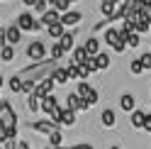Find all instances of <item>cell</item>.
<instances>
[{
  "mask_svg": "<svg viewBox=\"0 0 151 149\" xmlns=\"http://www.w3.org/2000/svg\"><path fill=\"white\" fill-rule=\"evenodd\" d=\"M124 44H127V46H132V49H137V46H139V34H137V32L127 34V37H124Z\"/></svg>",
  "mask_w": 151,
  "mask_h": 149,
  "instance_id": "31",
  "label": "cell"
},
{
  "mask_svg": "<svg viewBox=\"0 0 151 149\" xmlns=\"http://www.w3.org/2000/svg\"><path fill=\"white\" fill-rule=\"evenodd\" d=\"M49 54H51V56H49V59H54V61H61L66 51H63V49H61V46H59V42H56V44L51 46V51H49Z\"/></svg>",
  "mask_w": 151,
  "mask_h": 149,
  "instance_id": "29",
  "label": "cell"
},
{
  "mask_svg": "<svg viewBox=\"0 0 151 149\" xmlns=\"http://www.w3.org/2000/svg\"><path fill=\"white\" fill-rule=\"evenodd\" d=\"M76 95L86 100V103H88V108H90V105H95L98 100H100V93H98L95 88H93V86H88L86 81H78V88H76Z\"/></svg>",
  "mask_w": 151,
  "mask_h": 149,
  "instance_id": "4",
  "label": "cell"
},
{
  "mask_svg": "<svg viewBox=\"0 0 151 149\" xmlns=\"http://www.w3.org/2000/svg\"><path fill=\"white\" fill-rule=\"evenodd\" d=\"M39 103H42V100L37 98L34 93H32V95H27V108H29L32 113H39Z\"/></svg>",
  "mask_w": 151,
  "mask_h": 149,
  "instance_id": "28",
  "label": "cell"
},
{
  "mask_svg": "<svg viewBox=\"0 0 151 149\" xmlns=\"http://www.w3.org/2000/svg\"><path fill=\"white\" fill-rule=\"evenodd\" d=\"M61 149H63V147H61Z\"/></svg>",
  "mask_w": 151,
  "mask_h": 149,
  "instance_id": "46",
  "label": "cell"
},
{
  "mask_svg": "<svg viewBox=\"0 0 151 149\" xmlns=\"http://www.w3.org/2000/svg\"><path fill=\"white\" fill-rule=\"evenodd\" d=\"M68 3H76V0H68Z\"/></svg>",
  "mask_w": 151,
  "mask_h": 149,
  "instance_id": "43",
  "label": "cell"
},
{
  "mask_svg": "<svg viewBox=\"0 0 151 149\" xmlns=\"http://www.w3.org/2000/svg\"><path fill=\"white\" fill-rule=\"evenodd\" d=\"M7 86H10V90H12V93H22V78H20V76H12Z\"/></svg>",
  "mask_w": 151,
  "mask_h": 149,
  "instance_id": "30",
  "label": "cell"
},
{
  "mask_svg": "<svg viewBox=\"0 0 151 149\" xmlns=\"http://www.w3.org/2000/svg\"><path fill=\"white\" fill-rule=\"evenodd\" d=\"M129 69H132V73H137V76H139V73H144V66H141V61H139V59L132 61V64H129Z\"/></svg>",
  "mask_w": 151,
  "mask_h": 149,
  "instance_id": "32",
  "label": "cell"
},
{
  "mask_svg": "<svg viewBox=\"0 0 151 149\" xmlns=\"http://www.w3.org/2000/svg\"><path fill=\"white\" fill-rule=\"evenodd\" d=\"M0 125H3L7 139L17 137V115H15V110L7 100H0Z\"/></svg>",
  "mask_w": 151,
  "mask_h": 149,
  "instance_id": "2",
  "label": "cell"
},
{
  "mask_svg": "<svg viewBox=\"0 0 151 149\" xmlns=\"http://www.w3.org/2000/svg\"><path fill=\"white\" fill-rule=\"evenodd\" d=\"M15 27H17L20 32H39L44 25H42V20H37V17H32L29 12H22L20 17H17Z\"/></svg>",
  "mask_w": 151,
  "mask_h": 149,
  "instance_id": "3",
  "label": "cell"
},
{
  "mask_svg": "<svg viewBox=\"0 0 151 149\" xmlns=\"http://www.w3.org/2000/svg\"><path fill=\"white\" fill-rule=\"evenodd\" d=\"M100 12L105 15V20L112 22V17H115V12H117V5L110 3V0H102V3H100Z\"/></svg>",
  "mask_w": 151,
  "mask_h": 149,
  "instance_id": "13",
  "label": "cell"
},
{
  "mask_svg": "<svg viewBox=\"0 0 151 149\" xmlns=\"http://www.w3.org/2000/svg\"><path fill=\"white\" fill-rule=\"evenodd\" d=\"M83 66H86V69H88L90 73H93V71H98V61H95V56H88V59H86V64H83Z\"/></svg>",
  "mask_w": 151,
  "mask_h": 149,
  "instance_id": "33",
  "label": "cell"
},
{
  "mask_svg": "<svg viewBox=\"0 0 151 149\" xmlns=\"http://www.w3.org/2000/svg\"><path fill=\"white\" fill-rule=\"evenodd\" d=\"M119 108L124 110V113H134L137 110V98L132 95V93H124V95L119 98Z\"/></svg>",
  "mask_w": 151,
  "mask_h": 149,
  "instance_id": "12",
  "label": "cell"
},
{
  "mask_svg": "<svg viewBox=\"0 0 151 149\" xmlns=\"http://www.w3.org/2000/svg\"><path fill=\"white\" fill-rule=\"evenodd\" d=\"M86 59H88V51L83 49V46H73V59H71V64L83 66V64H86Z\"/></svg>",
  "mask_w": 151,
  "mask_h": 149,
  "instance_id": "15",
  "label": "cell"
},
{
  "mask_svg": "<svg viewBox=\"0 0 151 149\" xmlns=\"http://www.w3.org/2000/svg\"><path fill=\"white\" fill-rule=\"evenodd\" d=\"M0 88H3V76H0Z\"/></svg>",
  "mask_w": 151,
  "mask_h": 149,
  "instance_id": "41",
  "label": "cell"
},
{
  "mask_svg": "<svg viewBox=\"0 0 151 149\" xmlns=\"http://www.w3.org/2000/svg\"><path fill=\"white\" fill-rule=\"evenodd\" d=\"M71 149H95L93 144H86V142H81V144H73Z\"/></svg>",
  "mask_w": 151,
  "mask_h": 149,
  "instance_id": "37",
  "label": "cell"
},
{
  "mask_svg": "<svg viewBox=\"0 0 151 149\" xmlns=\"http://www.w3.org/2000/svg\"><path fill=\"white\" fill-rule=\"evenodd\" d=\"M100 122H102V127H115V122H117V113H115V110H102Z\"/></svg>",
  "mask_w": 151,
  "mask_h": 149,
  "instance_id": "16",
  "label": "cell"
},
{
  "mask_svg": "<svg viewBox=\"0 0 151 149\" xmlns=\"http://www.w3.org/2000/svg\"><path fill=\"white\" fill-rule=\"evenodd\" d=\"M61 142H63L61 129H54V132L49 135V144H51V147H56V149H61Z\"/></svg>",
  "mask_w": 151,
  "mask_h": 149,
  "instance_id": "24",
  "label": "cell"
},
{
  "mask_svg": "<svg viewBox=\"0 0 151 149\" xmlns=\"http://www.w3.org/2000/svg\"><path fill=\"white\" fill-rule=\"evenodd\" d=\"M61 125H66V127H73L76 125V113H71V110H66V108H61Z\"/></svg>",
  "mask_w": 151,
  "mask_h": 149,
  "instance_id": "22",
  "label": "cell"
},
{
  "mask_svg": "<svg viewBox=\"0 0 151 149\" xmlns=\"http://www.w3.org/2000/svg\"><path fill=\"white\" fill-rule=\"evenodd\" d=\"M49 3L54 5V10L59 12V15H63V12H68V5H71L68 0H49Z\"/></svg>",
  "mask_w": 151,
  "mask_h": 149,
  "instance_id": "25",
  "label": "cell"
},
{
  "mask_svg": "<svg viewBox=\"0 0 151 149\" xmlns=\"http://www.w3.org/2000/svg\"><path fill=\"white\" fill-rule=\"evenodd\" d=\"M141 129H146V132H151V113H146V120H144V127Z\"/></svg>",
  "mask_w": 151,
  "mask_h": 149,
  "instance_id": "36",
  "label": "cell"
},
{
  "mask_svg": "<svg viewBox=\"0 0 151 149\" xmlns=\"http://www.w3.org/2000/svg\"><path fill=\"white\" fill-rule=\"evenodd\" d=\"M46 3H49V0H37V3H34V10L44 15V12H46Z\"/></svg>",
  "mask_w": 151,
  "mask_h": 149,
  "instance_id": "34",
  "label": "cell"
},
{
  "mask_svg": "<svg viewBox=\"0 0 151 149\" xmlns=\"http://www.w3.org/2000/svg\"><path fill=\"white\" fill-rule=\"evenodd\" d=\"M100 3H102V0H100Z\"/></svg>",
  "mask_w": 151,
  "mask_h": 149,
  "instance_id": "44",
  "label": "cell"
},
{
  "mask_svg": "<svg viewBox=\"0 0 151 149\" xmlns=\"http://www.w3.org/2000/svg\"><path fill=\"white\" fill-rule=\"evenodd\" d=\"M32 129H37V132H42V135H51L54 129H61V127L54 125L51 120H42V122H32Z\"/></svg>",
  "mask_w": 151,
  "mask_h": 149,
  "instance_id": "10",
  "label": "cell"
},
{
  "mask_svg": "<svg viewBox=\"0 0 151 149\" xmlns=\"http://www.w3.org/2000/svg\"><path fill=\"white\" fill-rule=\"evenodd\" d=\"M59 66V61H54V59H46V61H39V64H32V66H27V69H22L17 76H20L22 81H29V83H42L44 78H51V73H54V69Z\"/></svg>",
  "mask_w": 151,
  "mask_h": 149,
  "instance_id": "1",
  "label": "cell"
},
{
  "mask_svg": "<svg viewBox=\"0 0 151 149\" xmlns=\"http://www.w3.org/2000/svg\"><path fill=\"white\" fill-rule=\"evenodd\" d=\"M0 149H3V147H0Z\"/></svg>",
  "mask_w": 151,
  "mask_h": 149,
  "instance_id": "45",
  "label": "cell"
},
{
  "mask_svg": "<svg viewBox=\"0 0 151 149\" xmlns=\"http://www.w3.org/2000/svg\"><path fill=\"white\" fill-rule=\"evenodd\" d=\"M27 56H29L34 64L44 61V59H46V46H44V42H32L29 46H27Z\"/></svg>",
  "mask_w": 151,
  "mask_h": 149,
  "instance_id": "5",
  "label": "cell"
},
{
  "mask_svg": "<svg viewBox=\"0 0 151 149\" xmlns=\"http://www.w3.org/2000/svg\"><path fill=\"white\" fill-rule=\"evenodd\" d=\"M144 120H146V113H141V110H134V113H132V117H129V122H132V127L141 129V127H144Z\"/></svg>",
  "mask_w": 151,
  "mask_h": 149,
  "instance_id": "20",
  "label": "cell"
},
{
  "mask_svg": "<svg viewBox=\"0 0 151 149\" xmlns=\"http://www.w3.org/2000/svg\"><path fill=\"white\" fill-rule=\"evenodd\" d=\"M0 59H3V61H12L15 59V49H12L10 44H5L3 49H0Z\"/></svg>",
  "mask_w": 151,
  "mask_h": 149,
  "instance_id": "27",
  "label": "cell"
},
{
  "mask_svg": "<svg viewBox=\"0 0 151 149\" xmlns=\"http://www.w3.org/2000/svg\"><path fill=\"white\" fill-rule=\"evenodd\" d=\"M44 149H56V147H51V144H46V147H44Z\"/></svg>",
  "mask_w": 151,
  "mask_h": 149,
  "instance_id": "40",
  "label": "cell"
},
{
  "mask_svg": "<svg viewBox=\"0 0 151 149\" xmlns=\"http://www.w3.org/2000/svg\"><path fill=\"white\" fill-rule=\"evenodd\" d=\"M139 20H146L151 25V0H144V5L139 7Z\"/></svg>",
  "mask_w": 151,
  "mask_h": 149,
  "instance_id": "23",
  "label": "cell"
},
{
  "mask_svg": "<svg viewBox=\"0 0 151 149\" xmlns=\"http://www.w3.org/2000/svg\"><path fill=\"white\" fill-rule=\"evenodd\" d=\"M46 32H49V37H51V39H56V42H59L61 37L66 34V27H63L61 22H56V25H49V27H46Z\"/></svg>",
  "mask_w": 151,
  "mask_h": 149,
  "instance_id": "17",
  "label": "cell"
},
{
  "mask_svg": "<svg viewBox=\"0 0 151 149\" xmlns=\"http://www.w3.org/2000/svg\"><path fill=\"white\" fill-rule=\"evenodd\" d=\"M83 49L88 51V56H98V54H100V42L95 39V37H90V39L83 44Z\"/></svg>",
  "mask_w": 151,
  "mask_h": 149,
  "instance_id": "19",
  "label": "cell"
},
{
  "mask_svg": "<svg viewBox=\"0 0 151 149\" xmlns=\"http://www.w3.org/2000/svg\"><path fill=\"white\" fill-rule=\"evenodd\" d=\"M66 110H71V113H83V110H88V103L83 98H78L76 93H68V95H66Z\"/></svg>",
  "mask_w": 151,
  "mask_h": 149,
  "instance_id": "6",
  "label": "cell"
},
{
  "mask_svg": "<svg viewBox=\"0 0 151 149\" xmlns=\"http://www.w3.org/2000/svg\"><path fill=\"white\" fill-rule=\"evenodd\" d=\"M22 3H24V5H29V7H34V3H37V0H22Z\"/></svg>",
  "mask_w": 151,
  "mask_h": 149,
  "instance_id": "39",
  "label": "cell"
},
{
  "mask_svg": "<svg viewBox=\"0 0 151 149\" xmlns=\"http://www.w3.org/2000/svg\"><path fill=\"white\" fill-rule=\"evenodd\" d=\"M56 22H61V15L56 12V10H46L42 15V25L44 27H49V25H56Z\"/></svg>",
  "mask_w": 151,
  "mask_h": 149,
  "instance_id": "18",
  "label": "cell"
},
{
  "mask_svg": "<svg viewBox=\"0 0 151 149\" xmlns=\"http://www.w3.org/2000/svg\"><path fill=\"white\" fill-rule=\"evenodd\" d=\"M3 46H5V30L0 27V49H3Z\"/></svg>",
  "mask_w": 151,
  "mask_h": 149,
  "instance_id": "38",
  "label": "cell"
},
{
  "mask_svg": "<svg viewBox=\"0 0 151 149\" xmlns=\"http://www.w3.org/2000/svg\"><path fill=\"white\" fill-rule=\"evenodd\" d=\"M39 110L51 117L56 110H61V103H59V100H56L54 95H44V98H42V103H39Z\"/></svg>",
  "mask_w": 151,
  "mask_h": 149,
  "instance_id": "8",
  "label": "cell"
},
{
  "mask_svg": "<svg viewBox=\"0 0 151 149\" xmlns=\"http://www.w3.org/2000/svg\"><path fill=\"white\" fill-rule=\"evenodd\" d=\"M59 46H61L63 51H71L73 46H76V39H73V34H71V32H66V34L61 37V39H59Z\"/></svg>",
  "mask_w": 151,
  "mask_h": 149,
  "instance_id": "21",
  "label": "cell"
},
{
  "mask_svg": "<svg viewBox=\"0 0 151 149\" xmlns=\"http://www.w3.org/2000/svg\"><path fill=\"white\" fill-rule=\"evenodd\" d=\"M105 42H107L115 51H119V54L127 49V44L122 42V37H119V32H117V30H107V32H105Z\"/></svg>",
  "mask_w": 151,
  "mask_h": 149,
  "instance_id": "7",
  "label": "cell"
},
{
  "mask_svg": "<svg viewBox=\"0 0 151 149\" xmlns=\"http://www.w3.org/2000/svg\"><path fill=\"white\" fill-rule=\"evenodd\" d=\"M51 81L56 83V86H63V83H68V73H66L63 66H56L54 73H51Z\"/></svg>",
  "mask_w": 151,
  "mask_h": 149,
  "instance_id": "14",
  "label": "cell"
},
{
  "mask_svg": "<svg viewBox=\"0 0 151 149\" xmlns=\"http://www.w3.org/2000/svg\"><path fill=\"white\" fill-rule=\"evenodd\" d=\"M3 149H17V139H5V142H3Z\"/></svg>",
  "mask_w": 151,
  "mask_h": 149,
  "instance_id": "35",
  "label": "cell"
},
{
  "mask_svg": "<svg viewBox=\"0 0 151 149\" xmlns=\"http://www.w3.org/2000/svg\"><path fill=\"white\" fill-rule=\"evenodd\" d=\"M22 42V32L17 30L15 25H10V27H5V44H10V46H15V44H20Z\"/></svg>",
  "mask_w": 151,
  "mask_h": 149,
  "instance_id": "9",
  "label": "cell"
},
{
  "mask_svg": "<svg viewBox=\"0 0 151 149\" xmlns=\"http://www.w3.org/2000/svg\"><path fill=\"white\" fill-rule=\"evenodd\" d=\"M81 20H83V15L76 12V10H68V12L61 15V25H63V27H73V25H78Z\"/></svg>",
  "mask_w": 151,
  "mask_h": 149,
  "instance_id": "11",
  "label": "cell"
},
{
  "mask_svg": "<svg viewBox=\"0 0 151 149\" xmlns=\"http://www.w3.org/2000/svg\"><path fill=\"white\" fill-rule=\"evenodd\" d=\"M95 61H98V71H105V69H110V56H107V54H98V56H95Z\"/></svg>",
  "mask_w": 151,
  "mask_h": 149,
  "instance_id": "26",
  "label": "cell"
},
{
  "mask_svg": "<svg viewBox=\"0 0 151 149\" xmlns=\"http://www.w3.org/2000/svg\"><path fill=\"white\" fill-rule=\"evenodd\" d=\"M110 149H119V147H110Z\"/></svg>",
  "mask_w": 151,
  "mask_h": 149,
  "instance_id": "42",
  "label": "cell"
}]
</instances>
